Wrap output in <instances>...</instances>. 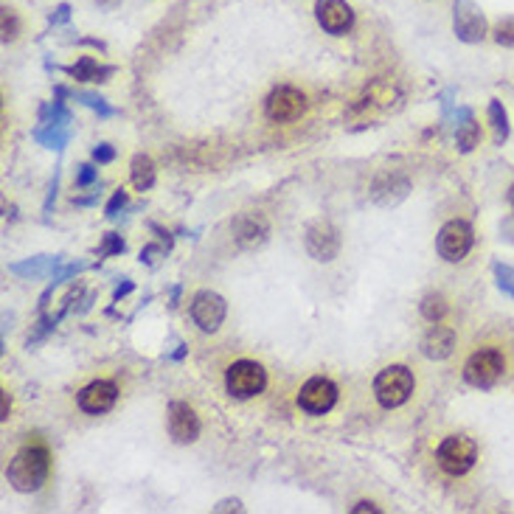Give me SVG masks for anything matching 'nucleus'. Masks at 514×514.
Masks as SVG:
<instances>
[{"label":"nucleus","instance_id":"obj_27","mask_svg":"<svg viewBox=\"0 0 514 514\" xmlns=\"http://www.w3.org/2000/svg\"><path fill=\"white\" fill-rule=\"evenodd\" d=\"M0 31H3V45L15 43L17 34H20V23H17L15 9H9V6L0 9Z\"/></svg>","mask_w":514,"mask_h":514},{"label":"nucleus","instance_id":"obj_18","mask_svg":"<svg viewBox=\"0 0 514 514\" xmlns=\"http://www.w3.org/2000/svg\"><path fill=\"white\" fill-rule=\"evenodd\" d=\"M65 74L76 79V82H99L102 85V82H107L110 76L116 74V68L113 65H99L93 57H82L76 59L74 65H68Z\"/></svg>","mask_w":514,"mask_h":514},{"label":"nucleus","instance_id":"obj_37","mask_svg":"<svg viewBox=\"0 0 514 514\" xmlns=\"http://www.w3.org/2000/svg\"><path fill=\"white\" fill-rule=\"evenodd\" d=\"M363 512L380 514V506H374V503H368V500H360V503L352 509V514H363Z\"/></svg>","mask_w":514,"mask_h":514},{"label":"nucleus","instance_id":"obj_20","mask_svg":"<svg viewBox=\"0 0 514 514\" xmlns=\"http://www.w3.org/2000/svg\"><path fill=\"white\" fill-rule=\"evenodd\" d=\"M71 135H74L71 124H62V121H48V124H40V127L31 133V138H34L37 144H43L45 149H57V152H62L65 144L71 141Z\"/></svg>","mask_w":514,"mask_h":514},{"label":"nucleus","instance_id":"obj_15","mask_svg":"<svg viewBox=\"0 0 514 514\" xmlns=\"http://www.w3.org/2000/svg\"><path fill=\"white\" fill-rule=\"evenodd\" d=\"M169 436L177 444H194L200 439V419L189 402H172L169 405Z\"/></svg>","mask_w":514,"mask_h":514},{"label":"nucleus","instance_id":"obj_33","mask_svg":"<svg viewBox=\"0 0 514 514\" xmlns=\"http://www.w3.org/2000/svg\"><path fill=\"white\" fill-rule=\"evenodd\" d=\"M163 253H169L166 245H147V248L141 250V262L149 267H155L158 265V256H163Z\"/></svg>","mask_w":514,"mask_h":514},{"label":"nucleus","instance_id":"obj_3","mask_svg":"<svg viewBox=\"0 0 514 514\" xmlns=\"http://www.w3.org/2000/svg\"><path fill=\"white\" fill-rule=\"evenodd\" d=\"M436 461H439L441 470L447 472V475H453V478L467 475L475 467V461H478V444L470 436H464V433L447 436L439 444V450H436Z\"/></svg>","mask_w":514,"mask_h":514},{"label":"nucleus","instance_id":"obj_8","mask_svg":"<svg viewBox=\"0 0 514 514\" xmlns=\"http://www.w3.org/2000/svg\"><path fill=\"white\" fill-rule=\"evenodd\" d=\"M307 113V96L293 85H281L265 99V116L273 124H290Z\"/></svg>","mask_w":514,"mask_h":514},{"label":"nucleus","instance_id":"obj_11","mask_svg":"<svg viewBox=\"0 0 514 514\" xmlns=\"http://www.w3.org/2000/svg\"><path fill=\"white\" fill-rule=\"evenodd\" d=\"M304 245L315 262H335L340 253V231L329 220H318L304 231Z\"/></svg>","mask_w":514,"mask_h":514},{"label":"nucleus","instance_id":"obj_40","mask_svg":"<svg viewBox=\"0 0 514 514\" xmlns=\"http://www.w3.org/2000/svg\"><path fill=\"white\" fill-rule=\"evenodd\" d=\"M177 295H180V287H175V290H172V307H177Z\"/></svg>","mask_w":514,"mask_h":514},{"label":"nucleus","instance_id":"obj_25","mask_svg":"<svg viewBox=\"0 0 514 514\" xmlns=\"http://www.w3.org/2000/svg\"><path fill=\"white\" fill-rule=\"evenodd\" d=\"M419 309H422V315H425V321H430V324H441L444 321V315L450 312V307H447V298L441 293H430L422 298V304H419Z\"/></svg>","mask_w":514,"mask_h":514},{"label":"nucleus","instance_id":"obj_32","mask_svg":"<svg viewBox=\"0 0 514 514\" xmlns=\"http://www.w3.org/2000/svg\"><path fill=\"white\" fill-rule=\"evenodd\" d=\"M96 177H99V169L96 166H90V163H82L79 166V172H76V189H88L96 183Z\"/></svg>","mask_w":514,"mask_h":514},{"label":"nucleus","instance_id":"obj_24","mask_svg":"<svg viewBox=\"0 0 514 514\" xmlns=\"http://www.w3.org/2000/svg\"><path fill=\"white\" fill-rule=\"evenodd\" d=\"M71 99L79 104H85L90 107L93 113H99V118H113L118 113L116 107H110L107 99H102L99 93H90V90H71Z\"/></svg>","mask_w":514,"mask_h":514},{"label":"nucleus","instance_id":"obj_39","mask_svg":"<svg viewBox=\"0 0 514 514\" xmlns=\"http://www.w3.org/2000/svg\"><path fill=\"white\" fill-rule=\"evenodd\" d=\"M9 411H12V397H9V391H3V416H0V419H3V422H6V419H9Z\"/></svg>","mask_w":514,"mask_h":514},{"label":"nucleus","instance_id":"obj_6","mask_svg":"<svg viewBox=\"0 0 514 514\" xmlns=\"http://www.w3.org/2000/svg\"><path fill=\"white\" fill-rule=\"evenodd\" d=\"M225 388L234 399L259 397L267 388V371L253 360H236L234 366L225 371Z\"/></svg>","mask_w":514,"mask_h":514},{"label":"nucleus","instance_id":"obj_31","mask_svg":"<svg viewBox=\"0 0 514 514\" xmlns=\"http://www.w3.org/2000/svg\"><path fill=\"white\" fill-rule=\"evenodd\" d=\"M85 267H88L85 262H68V265L62 262V265L51 273V281H54V284H62L65 279H71V276H76V273H82Z\"/></svg>","mask_w":514,"mask_h":514},{"label":"nucleus","instance_id":"obj_17","mask_svg":"<svg viewBox=\"0 0 514 514\" xmlns=\"http://www.w3.org/2000/svg\"><path fill=\"white\" fill-rule=\"evenodd\" d=\"M453 352H456V332L450 326H430L427 335L422 338V354L427 360H447Z\"/></svg>","mask_w":514,"mask_h":514},{"label":"nucleus","instance_id":"obj_19","mask_svg":"<svg viewBox=\"0 0 514 514\" xmlns=\"http://www.w3.org/2000/svg\"><path fill=\"white\" fill-rule=\"evenodd\" d=\"M62 262H65L62 256H34V259H26V262L9 265V273L20 276V279H43V276H51Z\"/></svg>","mask_w":514,"mask_h":514},{"label":"nucleus","instance_id":"obj_30","mask_svg":"<svg viewBox=\"0 0 514 514\" xmlns=\"http://www.w3.org/2000/svg\"><path fill=\"white\" fill-rule=\"evenodd\" d=\"M127 250V242L121 239L118 234H104V242H102V250H99V256L107 259V256H121Z\"/></svg>","mask_w":514,"mask_h":514},{"label":"nucleus","instance_id":"obj_5","mask_svg":"<svg viewBox=\"0 0 514 514\" xmlns=\"http://www.w3.org/2000/svg\"><path fill=\"white\" fill-rule=\"evenodd\" d=\"M475 245V231L467 220H450L441 225L439 236H436V250L444 262L458 265L467 259V253Z\"/></svg>","mask_w":514,"mask_h":514},{"label":"nucleus","instance_id":"obj_23","mask_svg":"<svg viewBox=\"0 0 514 514\" xmlns=\"http://www.w3.org/2000/svg\"><path fill=\"white\" fill-rule=\"evenodd\" d=\"M475 147H481V124L470 116L456 127V149L461 155H470Z\"/></svg>","mask_w":514,"mask_h":514},{"label":"nucleus","instance_id":"obj_28","mask_svg":"<svg viewBox=\"0 0 514 514\" xmlns=\"http://www.w3.org/2000/svg\"><path fill=\"white\" fill-rule=\"evenodd\" d=\"M492 40L503 45V48H514V15L500 17L495 29H492Z\"/></svg>","mask_w":514,"mask_h":514},{"label":"nucleus","instance_id":"obj_12","mask_svg":"<svg viewBox=\"0 0 514 514\" xmlns=\"http://www.w3.org/2000/svg\"><path fill=\"white\" fill-rule=\"evenodd\" d=\"M315 20L326 34L343 37L354 29V9L346 0H315Z\"/></svg>","mask_w":514,"mask_h":514},{"label":"nucleus","instance_id":"obj_10","mask_svg":"<svg viewBox=\"0 0 514 514\" xmlns=\"http://www.w3.org/2000/svg\"><path fill=\"white\" fill-rule=\"evenodd\" d=\"M338 405V385L326 377H312L298 391V408L309 416H324Z\"/></svg>","mask_w":514,"mask_h":514},{"label":"nucleus","instance_id":"obj_26","mask_svg":"<svg viewBox=\"0 0 514 514\" xmlns=\"http://www.w3.org/2000/svg\"><path fill=\"white\" fill-rule=\"evenodd\" d=\"M492 273H495L500 293L514 298V267L506 265V262H492Z\"/></svg>","mask_w":514,"mask_h":514},{"label":"nucleus","instance_id":"obj_14","mask_svg":"<svg viewBox=\"0 0 514 514\" xmlns=\"http://www.w3.org/2000/svg\"><path fill=\"white\" fill-rule=\"evenodd\" d=\"M231 231H234L239 248H262L267 242V236H270V225H267V220L259 211H245V214L236 217Z\"/></svg>","mask_w":514,"mask_h":514},{"label":"nucleus","instance_id":"obj_35","mask_svg":"<svg viewBox=\"0 0 514 514\" xmlns=\"http://www.w3.org/2000/svg\"><path fill=\"white\" fill-rule=\"evenodd\" d=\"M68 20H71V6H68V3H59L57 9L48 15V23H51V26H62V23H68Z\"/></svg>","mask_w":514,"mask_h":514},{"label":"nucleus","instance_id":"obj_22","mask_svg":"<svg viewBox=\"0 0 514 514\" xmlns=\"http://www.w3.org/2000/svg\"><path fill=\"white\" fill-rule=\"evenodd\" d=\"M130 180L138 191H149L155 186V163L149 155H135L130 163Z\"/></svg>","mask_w":514,"mask_h":514},{"label":"nucleus","instance_id":"obj_34","mask_svg":"<svg viewBox=\"0 0 514 514\" xmlns=\"http://www.w3.org/2000/svg\"><path fill=\"white\" fill-rule=\"evenodd\" d=\"M93 161L99 163V166H102V163H113L116 161V147H110V144H96V147H93Z\"/></svg>","mask_w":514,"mask_h":514},{"label":"nucleus","instance_id":"obj_16","mask_svg":"<svg viewBox=\"0 0 514 514\" xmlns=\"http://www.w3.org/2000/svg\"><path fill=\"white\" fill-rule=\"evenodd\" d=\"M408 191H411L408 177L399 175V172H382L371 186V200L380 203V206H397L408 197Z\"/></svg>","mask_w":514,"mask_h":514},{"label":"nucleus","instance_id":"obj_4","mask_svg":"<svg viewBox=\"0 0 514 514\" xmlns=\"http://www.w3.org/2000/svg\"><path fill=\"white\" fill-rule=\"evenodd\" d=\"M503 371H506V360H503L500 349H478L464 363V382L478 388V391H489L498 385Z\"/></svg>","mask_w":514,"mask_h":514},{"label":"nucleus","instance_id":"obj_7","mask_svg":"<svg viewBox=\"0 0 514 514\" xmlns=\"http://www.w3.org/2000/svg\"><path fill=\"white\" fill-rule=\"evenodd\" d=\"M453 31H456V37L461 43H484L486 34H489L484 9L475 0H456V6H453Z\"/></svg>","mask_w":514,"mask_h":514},{"label":"nucleus","instance_id":"obj_36","mask_svg":"<svg viewBox=\"0 0 514 514\" xmlns=\"http://www.w3.org/2000/svg\"><path fill=\"white\" fill-rule=\"evenodd\" d=\"M214 512H217V514H225V512H245V506H242V500L228 498V500H220V503L214 506Z\"/></svg>","mask_w":514,"mask_h":514},{"label":"nucleus","instance_id":"obj_38","mask_svg":"<svg viewBox=\"0 0 514 514\" xmlns=\"http://www.w3.org/2000/svg\"><path fill=\"white\" fill-rule=\"evenodd\" d=\"M133 281L130 279H124V284H121V287H116V293H113V301H121V298H124V295H130L133 293Z\"/></svg>","mask_w":514,"mask_h":514},{"label":"nucleus","instance_id":"obj_9","mask_svg":"<svg viewBox=\"0 0 514 514\" xmlns=\"http://www.w3.org/2000/svg\"><path fill=\"white\" fill-rule=\"evenodd\" d=\"M225 315H228V304H225V298L220 293L200 290V293L191 298V321H194V326L200 332L214 335L222 326V321H225Z\"/></svg>","mask_w":514,"mask_h":514},{"label":"nucleus","instance_id":"obj_21","mask_svg":"<svg viewBox=\"0 0 514 514\" xmlns=\"http://www.w3.org/2000/svg\"><path fill=\"white\" fill-rule=\"evenodd\" d=\"M489 127H492V141H495V147H503V144L509 141L512 127H509V113H506V107H503V102H498V99L489 102Z\"/></svg>","mask_w":514,"mask_h":514},{"label":"nucleus","instance_id":"obj_29","mask_svg":"<svg viewBox=\"0 0 514 514\" xmlns=\"http://www.w3.org/2000/svg\"><path fill=\"white\" fill-rule=\"evenodd\" d=\"M127 203H130V194L124 189L113 191V197H110V203H107V208H104V217L107 220H116L118 211H124L127 208Z\"/></svg>","mask_w":514,"mask_h":514},{"label":"nucleus","instance_id":"obj_13","mask_svg":"<svg viewBox=\"0 0 514 514\" xmlns=\"http://www.w3.org/2000/svg\"><path fill=\"white\" fill-rule=\"evenodd\" d=\"M116 399H118L116 382L96 380V382H90V385H85V388L79 391L76 402H79V408H82L85 413H90V416H102V413L113 411Z\"/></svg>","mask_w":514,"mask_h":514},{"label":"nucleus","instance_id":"obj_2","mask_svg":"<svg viewBox=\"0 0 514 514\" xmlns=\"http://www.w3.org/2000/svg\"><path fill=\"white\" fill-rule=\"evenodd\" d=\"M416 380H413V371L405 366H388L382 368L374 380V397L380 402L382 408H399L411 399Z\"/></svg>","mask_w":514,"mask_h":514},{"label":"nucleus","instance_id":"obj_1","mask_svg":"<svg viewBox=\"0 0 514 514\" xmlns=\"http://www.w3.org/2000/svg\"><path fill=\"white\" fill-rule=\"evenodd\" d=\"M48 472H51L48 447L40 444V441H34V444H26V447L9 461L6 478H9L12 489L23 492V495H31V492H37V489L45 484Z\"/></svg>","mask_w":514,"mask_h":514}]
</instances>
